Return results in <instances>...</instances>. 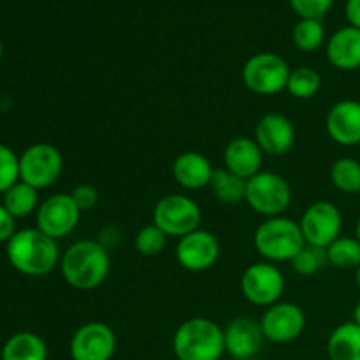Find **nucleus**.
<instances>
[{
  "instance_id": "nucleus-1",
  "label": "nucleus",
  "mask_w": 360,
  "mask_h": 360,
  "mask_svg": "<svg viewBox=\"0 0 360 360\" xmlns=\"http://www.w3.org/2000/svg\"><path fill=\"white\" fill-rule=\"evenodd\" d=\"M111 269L109 253L101 243L83 239L63 252L60 271L67 285L76 290H94L101 287Z\"/></svg>"
},
{
  "instance_id": "nucleus-2",
  "label": "nucleus",
  "mask_w": 360,
  "mask_h": 360,
  "mask_svg": "<svg viewBox=\"0 0 360 360\" xmlns=\"http://www.w3.org/2000/svg\"><path fill=\"white\" fill-rule=\"evenodd\" d=\"M9 264L25 276H44L60 264V248L56 239L35 229L18 231L7 243Z\"/></svg>"
},
{
  "instance_id": "nucleus-3",
  "label": "nucleus",
  "mask_w": 360,
  "mask_h": 360,
  "mask_svg": "<svg viewBox=\"0 0 360 360\" xmlns=\"http://www.w3.org/2000/svg\"><path fill=\"white\" fill-rule=\"evenodd\" d=\"M172 352L178 360H220L225 354L224 329L206 316L185 320L172 338Z\"/></svg>"
},
{
  "instance_id": "nucleus-4",
  "label": "nucleus",
  "mask_w": 360,
  "mask_h": 360,
  "mask_svg": "<svg viewBox=\"0 0 360 360\" xmlns=\"http://www.w3.org/2000/svg\"><path fill=\"white\" fill-rule=\"evenodd\" d=\"M253 245L266 262L276 264L292 262V259L304 248L306 241L302 238L299 221L281 214L266 218V221L257 227Z\"/></svg>"
},
{
  "instance_id": "nucleus-5",
  "label": "nucleus",
  "mask_w": 360,
  "mask_h": 360,
  "mask_svg": "<svg viewBox=\"0 0 360 360\" xmlns=\"http://www.w3.org/2000/svg\"><path fill=\"white\" fill-rule=\"evenodd\" d=\"M245 202L266 218L281 217L290 207L292 186L281 174L260 171L246 183Z\"/></svg>"
},
{
  "instance_id": "nucleus-6",
  "label": "nucleus",
  "mask_w": 360,
  "mask_h": 360,
  "mask_svg": "<svg viewBox=\"0 0 360 360\" xmlns=\"http://www.w3.org/2000/svg\"><path fill=\"white\" fill-rule=\"evenodd\" d=\"M290 67L283 56L271 51L257 53L246 60L243 67V83L252 94L278 95L287 90Z\"/></svg>"
},
{
  "instance_id": "nucleus-7",
  "label": "nucleus",
  "mask_w": 360,
  "mask_h": 360,
  "mask_svg": "<svg viewBox=\"0 0 360 360\" xmlns=\"http://www.w3.org/2000/svg\"><path fill=\"white\" fill-rule=\"evenodd\" d=\"M202 211L199 204L188 195L171 193L155 204L153 224L165 232L169 238H183L200 229Z\"/></svg>"
},
{
  "instance_id": "nucleus-8",
  "label": "nucleus",
  "mask_w": 360,
  "mask_h": 360,
  "mask_svg": "<svg viewBox=\"0 0 360 360\" xmlns=\"http://www.w3.org/2000/svg\"><path fill=\"white\" fill-rule=\"evenodd\" d=\"M63 171V157L53 144L37 143L28 146L20 157V181L42 190L51 186Z\"/></svg>"
},
{
  "instance_id": "nucleus-9",
  "label": "nucleus",
  "mask_w": 360,
  "mask_h": 360,
  "mask_svg": "<svg viewBox=\"0 0 360 360\" xmlns=\"http://www.w3.org/2000/svg\"><path fill=\"white\" fill-rule=\"evenodd\" d=\"M299 227H301L306 245L327 248L341 236L343 214L336 204L329 200H319L306 207L299 220Z\"/></svg>"
},
{
  "instance_id": "nucleus-10",
  "label": "nucleus",
  "mask_w": 360,
  "mask_h": 360,
  "mask_svg": "<svg viewBox=\"0 0 360 360\" xmlns=\"http://www.w3.org/2000/svg\"><path fill=\"white\" fill-rule=\"evenodd\" d=\"M241 292L248 302L260 308L280 302L285 292V276L276 264L257 262L243 273Z\"/></svg>"
},
{
  "instance_id": "nucleus-11",
  "label": "nucleus",
  "mask_w": 360,
  "mask_h": 360,
  "mask_svg": "<svg viewBox=\"0 0 360 360\" xmlns=\"http://www.w3.org/2000/svg\"><path fill=\"white\" fill-rule=\"evenodd\" d=\"M81 211L74 204L70 193H55L42 200L35 213L37 229L53 239H63L72 234L81 218Z\"/></svg>"
},
{
  "instance_id": "nucleus-12",
  "label": "nucleus",
  "mask_w": 360,
  "mask_h": 360,
  "mask_svg": "<svg viewBox=\"0 0 360 360\" xmlns=\"http://www.w3.org/2000/svg\"><path fill=\"white\" fill-rule=\"evenodd\" d=\"M260 327L266 341L276 345L292 343L302 334L306 327L304 309L294 302H276L264 311Z\"/></svg>"
},
{
  "instance_id": "nucleus-13",
  "label": "nucleus",
  "mask_w": 360,
  "mask_h": 360,
  "mask_svg": "<svg viewBox=\"0 0 360 360\" xmlns=\"http://www.w3.org/2000/svg\"><path fill=\"white\" fill-rule=\"evenodd\" d=\"M220 259V241L217 236L204 229L179 238L176 246V260L190 273H204Z\"/></svg>"
},
{
  "instance_id": "nucleus-14",
  "label": "nucleus",
  "mask_w": 360,
  "mask_h": 360,
  "mask_svg": "<svg viewBox=\"0 0 360 360\" xmlns=\"http://www.w3.org/2000/svg\"><path fill=\"white\" fill-rule=\"evenodd\" d=\"M116 334L108 323L88 322L70 338L72 360H111L116 352Z\"/></svg>"
},
{
  "instance_id": "nucleus-15",
  "label": "nucleus",
  "mask_w": 360,
  "mask_h": 360,
  "mask_svg": "<svg viewBox=\"0 0 360 360\" xmlns=\"http://www.w3.org/2000/svg\"><path fill=\"white\" fill-rule=\"evenodd\" d=\"M225 352L234 360H252L262 350L266 336L260 327V320L252 316H238L231 320L224 329Z\"/></svg>"
},
{
  "instance_id": "nucleus-16",
  "label": "nucleus",
  "mask_w": 360,
  "mask_h": 360,
  "mask_svg": "<svg viewBox=\"0 0 360 360\" xmlns=\"http://www.w3.org/2000/svg\"><path fill=\"white\" fill-rule=\"evenodd\" d=\"M255 141L269 157H283L294 148L295 127L280 112H267L255 127Z\"/></svg>"
},
{
  "instance_id": "nucleus-17",
  "label": "nucleus",
  "mask_w": 360,
  "mask_h": 360,
  "mask_svg": "<svg viewBox=\"0 0 360 360\" xmlns=\"http://www.w3.org/2000/svg\"><path fill=\"white\" fill-rule=\"evenodd\" d=\"M326 129L330 139L340 146H359L360 144V102L345 98L329 109Z\"/></svg>"
},
{
  "instance_id": "nucleus-18",
  "label": "nucleus",
  "mask_w": 360,
  "mask_h": 360,
  "mask_svg": "<svg viewBox=\"0 0 360 360\" xmlns=\"http://www.w3.org/2000/svg\"><path fill=\"white\" fill-rule=\"evenodd\" d=\"M264 151L255 139L236 137L225 146L224 164L225 169L238 174L239 178L250 179L262 171Z\"/></svg>"
},
{
  "instance_id": "nucleus-19",
  "label": "nucleus",
  "mask_w": 360,
  "mask_h": 360,
  "mask_svg": "<svg viewBox=\"0 0 360 360\" xmlns=\"http://www.w3.org/2000/svg\"><path fill=\"white\" fill-rule=\"evenodd\" d=\"M214 167L210 158L200 151H185L172 164V176L185 190H202L210 186Z\"/></svg>"
},
{
  "instance_id": "nucleus-20",
  "label": "nucleus",
  "mask_w": 360,
  "mask_h": 360,
  "mask_svg": "<svg viewBox=\"0 0 360 360\" xmlns=\"http://www.w3.org/2000/svg\"><path fill=\"white\" fill-rule=\"evenodd\" d=\"M327 60L340 70L360 69V30L343 27L330 35L326 46Z\"/></svg>"
},
{
  "instance_id": "nucleus-21",
  "label": "nucleus",
  "mask_w": 360,
  "mask_h": 360,
  "mask_svg": "<svg viewBox=\"0 0 360 360\" xmlns=\"http://www.w3.org/2000/svg\"><path fill=\"white\" fill-rule=\"evenodd\" d=\"M329 360H360V327L352 322H343L330 333L327 341Z\"/></svg>"
},
{
  "instance_id": "nucleus-22",
  "label": "nucleus",
  "mask_w": 360,
  "mask_h": 360,
  "mask_svg": "<svg viewBox=\"0 0 360 360\" xmlns=\"http://www.w3.org/2000/svg\"><path fill=\"white\" fill-rule=\"evenodd\" d=\"M2 360H48V347L35 333H18L6 341Z\"/></svg>"
},
{
  "instance_id": "nucleus-23",
  "label": "nucleus",
  "mask_w": 360,
  "mask_h": 360,
  "mask_svg": "<svg viewBox=\"0 0 360 360\" xmlns=\"http://www.w3.org/2000/svg\"><path fill=\"white\" fill-rule=\"evenodd\" d=\"M246 183L248 179L239 178L238 174L229 169H214L211 178L210 188L213 190L214 197L224 204H238L246 199Z\"/></svg>"
},
{
  "instance_id": "nucleus-24",
  "label": "nucleus",
  "mask_w": 360,
  "mask_h": 360,
  "mask_svg": "<svg viewBox=\"0 0 360 360\" xmlns=\"http://www.w3.org/2000/svg\"><path fill=\"white\" fill-rule=\"evenodd\" d=\"M39 190L27 185L23 181H18L11 186L7 192H4L2 204L14 218H27L32 213H37L39 210Z\"/></svg>"
},
{
  "instance_id": "nucleus-25",
  "label": "nucleus",
  "mask_w": 360,
  "mask_h": 360,
  "mask_svg": "<svg viewBox=\"0 0 360 360\" xmlns=\"http://www.w3.org/2000/svg\"><path fill=\"white\" fill-rule=\"evenodd\" d=\"M326 250L330 266L343 271H357L360 267V241L357 238L340 236Z\"/></svg>"
},
{
  "instance_id": "nucleus-26",
  "label": "nucleus",
  "mask_w": 360,
  "mask_h": 360,
  "mask_svg": "<svg viewBox=\"0 0 360 360\" xmlns=\"http://www.w3.org/2000/svg\"><path fill=\"white\" fill-rule=\"evenodd\" d=\"M322 88V76L311 67H297L290 70L287 83V91L299 101L313 98Z\"/></svg>"
},
{
  "instance_id": "nucleus-27",
  "label": "nucleus",
  "mask_w": 360,
  "mask_h": 360,
  "mask_svg": "<svg viewBox=\"0 0 360 360\" xmlns=\"http://www.w3.org/2000/svg\"><path fill=\"white\" fill-rule=\"evenodd\" d=\"M330 181L340 192L360 193V162L355 158H338L330 167Z\"/></svg>"
},
{
  "instance_id": "nucleus-28",
  "label": "nucleus",
  "mask_w": 360,
  "mask_h": 360,
  "mask_svg": "<svg viewBox=\"0 0 360 360\" xmlns=\"http://www.w3.org/2000/svg\"><path fill=\"white\" fill-rule=\"evenodd\" d=\"M292 39L297 49L313 53L326 41V28L320 20H299L292 32Z\"/></svg>"
},
{
  "instance_id": "nucleus-29",
  "label": "nucleus",
  "mask_w": 360,
  "mask_h": 360,
  "mask_svg": "<svg viewBox=\"0 0 360 360\" xmlns=\"http://www.w3.org/2000/svg\"><path fill=\"white\" fill-rule=\"evenodd\" d=\"M327 264H329V259H327L326 248H316V246L306 245L304 248L292 259L290 266L299 276H313V274H316L319 271H322Z\"/></svg>"
},
{
  "instance_id": "nucleus-30",
  "label": "nucleus",
  "mask_w": 360,
  "mask_h": 360,
  "mask_svg": "<svg viewBox=\"0 0 360 360\" xmlns=\"http://www.w3.org/2000/svg\"><path fill=\"white\" fill-rule=\"evenodd\" d=\"M167 238L162 229H158L155 224L144 225L139 232L134 238V246H136L137 252L144 257H157L167 246Z\"/></svg>"
},
{
  "instance_id": "nucleus-31",
  "label": "nucleus",
  "mask_w": 360,
  "mask_h": 360,
  "mask_svg": "<svg viewBox=\"0 0 360 360\" xmlns=\"http://www.w3.org/2000/svg\"><path fill=\"white\" fill-rule=\"evenodd\" d=\"M20 181V157L6 144H0V193Z\"/></svg>"
},
{
  "instance_id": "nucleus-32",
  "label": "nucleus",
  "mask_w": 360,
  "mask_h": 360,
  "mask_svg": "<svg viewBox=\"0 0 360 360\" xmlns=\"http://www.w3.org/2000/svg\"><path fill=\"white\" fill-rule=\"evenodd\" d=\"M290 9L301 20H323L333 7L334 0H288Z\"/></svg>"
},
{
  "instance_id": "nucleus-33",
  "label": "nucleus",
  "mask_w": 360,
  "mask_h": 360,
  "mask_svg": "<svg viewBox=\"0 0 360 360\" xmlns=\"http://www.w3.org/2000/svg\"><path fill=\"white\" fill-rule=\"evenodd\" d=\"M70 197H72L77 210H79L81 213H84V211H90L97 206L98 190L95 188L94 185H90V183H81V185H77L76 188L70 192Z\"/></svg>"
},
{
  "instance_id": "nucleus-34",
  "label": "nucleus",
  "mask_w": 360,
  "mask_h": 360,
  "mask_svg": "<svg viewBox=\"0 0 360 360\" xmlns=\"http://www.w3.org/2000/svg\"><path fill=\"white\" fill-rule=\"evenodd\" d=\"M16 232V218L0 204V243H9Z\"/></svg>"
},
{
  "instance_id": "nucleus-35",
  "label": "nucleus",
  "mask_w": 360,
  "mask_h": 360,
  "mask_svg": "<svg viewBox=\"0 0 360 360\" xmlns=\"http://www.w3.org/2000/svg\"><path fill=\"white\" fill-rule=\"evenodd\" d=\"M345 16L348 20V27L359 28L360 30V0H347Z\"/></svg>"
},
{
  "instance_id": "nucleus-36",
  "label": "nucleus",
  "mask_w": 360,
  "mask_h": 360,
  "mask_svg": "<svg viewBox=\"0 0 360 360\" xmlns=\"http://www.w3.org/2000/svg\"><path fill=\"white\" fill-rule=\"evenodd\" d=\"M354 322L360 327V301L355 304V308H354Z\"/></svg>"
},
{
  "instance_id": "nucleus-37",
  "label": "nucleus",
  "mask_w": 360,
  "mask_h": 360,
  "mask_svg": "<svg viewBox=\"0 0 360 360\" xmlns=\"http://www.w3.org/2000/svg\"><path fill=\"white\" fill-rule=\"evenodd\" d=\"M355 238H357L359 241H360V218H359L357 225H355Z\"/></svg>"
},
{
  "instance_id": "nucleus-38",
  "label": "nucleus",
  "mask_w": 360,
  "mask_h": 360,
  "mask_svg": "<svg viewBox=\"0 0 360 360\" xmlns=\"http://www.w3.org/2000/svg\"><path fill=\"white\" fill-rule=\"evenodd\" d=\"M355 278H357V285H359V288H360V267L357 271H355Z\"/></svg>"
},
{
  "instance_id": "nucleus-39",
  "label": "nucleus",
  "mask_w": 360,
  "mask_h": 360,
  "mask_svg": "<svg viewBox=\"0 0 360 360\" xmlns=\"http://www.w3.org/2000/svg\"><path fill=\"white\" fill-rule=\"evenodd\" d=\"M2 53H4V46H2V41H0V58H2Z\"/></svg>"
},
{
  "instance_id": "nucleus-40",
  "label": "nucleus",
  "mask_w": 360,
  "mask_h": 360,
  "mask_svg": "<svg viewBox=\"0 0 360 360\" xmlns=\"http://www.w3.org/2000/svg\"><path fill=\"white\" fill-rule=\"evenodd\" d=\"M252 360H255V359H252Z\"/></svg>"
},
{
  "instance_id": "nucleus-41",
  "label": "nucleus",
  "mask_w": 360,
  "mask_h": 360,
  "mask_svg": "<svg viewBox=\"0 0 360 360\" xmlns=\"http://www.w3.org/2000/svg\"><path fill=\"white\" fill-rule=\"evenodd\" d=\"M220 360H221V359H220Z\"/></svg>"
}]
</instances>
